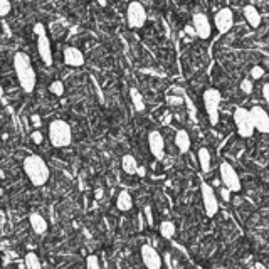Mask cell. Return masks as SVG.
I'll use <instances>...</instances> for the list:
<instances>
[{"instance_id":"cell-1","label":"cell","mask_w":269,"mask_h":269,"mask_svg":"<svg viewBox=\"0 0 269 269\" xmlns=\"http://www.w3.org/2000/svg\"><path fill=\"white\" fill-rule=\"evenodd\" d=\"M14 71H15V76H17V81H19V84H21L22 91L27 94L34 93L37 78H36V71H34V66H32V61H30V57L27 56V54L15 52Z\"/></svg>"},{"instance_id":"cell-2","label":"cell","mask_w":269,"mask_h":269,"mask_svg":"<svg viewBox=\"0 0 269 269\" xmlns=\"http://www.w3.org/2000/svg\"><path fill=\"white\" fill-rule=\"evenodd\" d=\"M22 168H24V174L27 175V179L30 180V183L36 187H42L49 182V167L45 163V160L39 155H27L24 161H22Z\"/></svg>"},{"instance_id":"cell-3","label":"cell","mask_w":269,"mask_h":269,"mask_svg":"<svg viewBox=\"0 0 269 269\" xmlns=\"http://www.w3.org/2000/svg\"><path fill=\"white\" fill-rule=\"evenodd\" d=\"M47 134L54 148H67L72 143V130L64 120L51 121Z\"/></svg>"},{"instance_id":"cell-4","label":"cell","mask_w":269,"mask_h":269,"mask_svg":"<svg viewBox=\"0 0 269 269\" xmlns=\"http://www.w3.org/2000/svg\"><path fill=\"white\" fill-rule=\"evenodd\" d=\"M202 98H203L205 113L207 116H209V123L215 126L219 123V118H221V114H219V111H221V101H222L221 91L215 90V88H209V90L203 91Z\"/></svg>"},{"instance_id":"cell-5","label":"cell","mask_w":269,"mask_h":269,"mask_svg":"<svg viewBox=\"0 0 269 269\" xmlns=\"http://www.w3.org/2000/svg\"><path fill=\"white\" fill-rule=\"evenodd\" d=\"M234 123H236V128L239 136L242 138H251L254 134V123L251 118V110H246V108H236L234 111Z\"/></svg>"},{"instance_id":"cell-6","label":"cell","mask_w":269,"mask_h":269,"mask_svg":"<svg viewBox=\"0 0 269 269\" xmlns=\"http://www.w3.org/2000/svg\"><path fill=\"white\" fill-rule=\"evenodd\" d=\"M126 21H128L130 29H141L147 24V10H145L143 3L141 2H133L128 3V9H126Z\"/></svg>"},{"instance_id":"cell-7","label":"cell","mask_w":269,"mask_h":269,"mask_svg":"<svg viewBox=\"0 0 269 269\" xmlns=\"http://www.w3.org/2000/svg\"><path fill=\"white\" fill-rule=\"evenodd\" d=\"M219 175H221L222 185L229 187L232 192H239L242 188L239 175H237L236 168H234L229 161H222L221 167H219Z\"/></svg>"},{"instance_id":"cell-8","label":"cell","mask_w":269,"mask_h":269,"mask_svg":"<svg viewBox=\"0 0 269 269\" xmlns=\"http://www.w3.org/2000/svg\"><path fill=\"white\" fill-rule=\"evenodd\" d=\"M201 192H202V202H203V209H205L207 217H215L219 212V201H217V195H215L214 187L207 182H202Z\"/></svg>"},{"instance_id":"cell-9","label":"cell","mask_w":269,"mask_h":269,"mask_svg":"<svg viewBox=\"0 0 269 269\" xmlns=\"http://www.w3.org/2000/svg\"><path fill=\"white\" fill-rule=\"evenodd\" d=\"M140 254H141V261H143V264L148 269H160L161 264H163V259H161V256L158 254V251L150 244L141 246Z\"/></svg>"},{"instance_id":"cell-10","label":"cell","mask_w":269,"mask_h":269,"mask_svg":"<svg viewBox=\"0 0 269 269\" xmlns=\"http://www.w3.org/2000/svg\"><path fill=\"white\" fill-rule=\"evenodd\" d=\"M214 24H215V29L219 30L221 34H225L232 29L234 25V14L229 7H224V9L217 10L214 15Z\"/></svg>"},{"instance_id":"cell-11","label":"cell","mask_w":269,"mask_h":269,"mask_svg":"<svg viewBox=\"0 0 269 269\" xmlns=\"http://www.w3.org/2000/svg\"><path fill=\"white\" fill-rule=\"evenodd\" d=\"M192 25L195 27V32H197V37H201L202 41L209 39L212 36V24H210L209 17L205 14H194L192 17Z\"/></svg>"},{"instance_id":"cell-12","label":"cell","mask_w":269,"mask_h":269,"mask_svg":"<svg viewBox=\"0 0 269 269\" xmlns=\"http://www.w3.org/2000/svg\"><path fill=\"white\" fill-rule=\"evenodd\" d=\"M148 148L157 160L165 158V140L163 136H161V133L157 132V130L148 133Z\"/></svg>"},{"instance_id":"cell-13","label":"cell","mask_w":269,"mask_h":269,"mask_svg":"<svg viewBox=\"0 0 269 269\" xmlns=\"http://www.w3.org/2000/svg\"><path fill=\"white\" fill-rule=\"evenodd\" d=\"M251 118H252V123H254V128L257 132L264 133V134L269 133V114L264 108H261V106L251 108Z\"/></svg>"},{"instance_id":"cell-14","label":"cell","mask_w":269,"mask_h":269,"mask_svg":"<svg viewBox=\"0 0 269 269\" xmlns=\"http://www.w3.org/2000/svg\"><path fill=\"white\" fill-rule=\"evenodd\" d=\"M37 52H39L42 63L45 66L52 64V49H51V41H49L47 34H41L37 36Z\"/></svg>"},{"instance_id":"cell-15","label":"cell","mask_w":269,"mask_h":269,"mask_svg":"<svg viewBox=\"0 0 269 269\" xmlns=\"http://www.w3.org/2000/svg\"><path fill=\"white\" fill-rule=\"evenodd\" d=\"M63 57H64V63L71 67H81L84 64V54L81 52V49L74 47V45L64 47Z\"/></svg>"},{"instance_id":"cell-16","label":"cell","mask_w":269,"mask_h":269,"mask_svg":"<svg viewBox=\"0 0 269 269\" xmlns=\"http://www.w3.org/2000/svg\"><path fill=\"white\" fill-rule=\"evenodd\" d=\"M29 224H30V227H32V230L37 234V236H42V234L47 232L49 224H47V221H45V219L42 217L41 214H37V212L30 214L29 215Z\"/></svg>"},{"instance_id":"cell-17","label":"cell","mask_w":269,"mask_h":269,"mask_svg":"<svg viewBox=\"0 0 269 269\" xmlns=\"http://www.w3.org/2000/svg\"><path fill=\"white\" fill-rule=\"evenodd\" d=\"M116 209L121 210V212H128V210L133 209V199L128 190H121L116 195Z\"/></svg>"},{"instance_id":"cell-18","label":"cell","mask_w":269,"mask_h":269,"mask_svg":"<svg viewBox=\"0 0 269 269\" xmlns=\"http://www.w3.org/2000/svg\"><path fill=\"white\" fill-rule=\"evenodd\" d=\"M242 14H244L246 21H247V24L251 27H259L261 25L263 17H261L259 10H257L254 5H246L244 10H242Z\"/></svg>"},{"instance_id":"cell-19","label":"cell","mask_w":269,"mask_h":269,"mask_svg":"<svg viewBox=\"0 0 269 269\" xmlns=\"http://www.w3.org/2000/svg\"><path fill=\"white\" fill-rule=\"evenodd\" d=\"M121 168H123V172H125V174L136 175L140 165H138V161H136V158H134L133 155L126 153V155H123V158H121Z\"/></svg>"},{"instance_id":"cell-20","label":"cell","mask_w":269,"mask_h":269,"mask_svg":"<svg viewBox=\"0 0 269 269\" xmlns=\"http://www.w3.org/2000/svg\"><path fill=\"white\" fill-rule=\"evenodd\" d=\"M175 145L177 148H179L180 153H187L188 150H190V136H188V133L185 130H179V132L175 133Z\"/></svg>"},{"instance_id":"cell-21","label":"cell","mask_w":269,"mask_h":269,"mask_svg":"<svg viewBox=\"0 0 269 269\" xmlns=\"http://www.w3.org/2000/svg\"><path fill=\"white\" fill-rule=\"evenodd\" d=\"M197 158H199V167L202 172H209L210 170V152L207 148H201L197 152Z\"/></svg>"},{"instance_id":"cell-22","label":"cell","mask_w":269,"mask_h":269,"mask_svg":"<svg viewBox=\"0 0 269 269\" xmlns=\"http://www.w3.org/2000/svg\"><path fill=\"white\" fill-rule=\"evenodd\" d=\"M130 99H132L133 106L136 111H145V99L136 88H130Z\"/></svg>"},{"instance_id":"cell-23","label":"cell","mask_w":269,"mask_h":269,"mask_svg":"<svg viewBox=\"0 0 269 269\" xmlns=\"http://www.w3.org/2000/svg\"><path fill=\"white\" fill-rule=\"evenodd\" d=\"M160 234H161V237H165V239H172V237L175 236V232H177V229H175V224L172 221H163L160 224Z\"/></svg>"},{"instance_id":"cell-24","label":"cell","mask_w":269,"mask_h":269,"mask_svg":"<svg viewBox=\"0 0 269 269\" xmlns=\"http://www.w3.org/2000/svg\"><path fill=\"white\" fill-rule=\"evenodd\" d=\"M24 264L27 269H41L42 268V263L36 252H27V256L24 257Z\"/></svg>"},{"instance_id":"cell-25","label":"cell","mask_w":269,"mask_h":269,"mask_svg":"<svg viewBox=\"0 0 269 269\" xmlns=\"http://www.w3.org/2000/svg\"><path fill=\"white\" fill-rule=\"evenodd\" d=\"M49 91H51V94H54V96H63L64 94L63 81H52V83L49 84Z\"/></svg>"},{"instance_id":"cell-26","label":"cell","mask_w":269,"mask_h":269,"mask_svg":"<svg viewBox=\"0 0 269 269\" xmlns=\"http://www.w3.org/2000/svg\"><path fill=\"white\" fill-rule=\"evenodd\" d=\"M86 268H90V269H99L101 268V263H99L98 256H94V254L88 256L86 257Z\"/></svg>"},{"instance_id":"cell-27","label":"cell","mask_w":269,"mask_h":269,"mask_svg":"<svg viewBox=\"0 0 269 269\" xmlns=\"http://www.w3.org/2000/svg\"><path fill=\"white\" fill-rule=\"evenodd\" d=\"M167 103L170 106H182L183 103H185V98H182V96H174V94H170L167 98Z\"/></svg>"},{"instance_id":"cell-28","label":"cell","mask_w":269,"mask_h":269,"mask_svg":"<svg viewBox=\"0 0 269 269\" xmlns=\"http://www.w3.org/2000/svg\"><path fill=\"white\" fill-rule=\"evenodd\" d=\"M10 9H12V5H10L9 0H0V15H2V17H7Z\"/></svg>"},{"instance_id":"cell-29","label":"cell","mask_w":269,"mask_h":269,"mask_svg":"<svg viewBox=\"0 0 269 269\" xmlns=\"http://www.w3.org/2000/svg\"><path fill=\"white\" fill-rule=\"evenodd\" d=\"M241 91L246 94H251L252 93V81L251 79H244L241 81Z\"/></svg>"},{"instance_id":"cell-30","label":"cell","mask_w":269,"mask_h":269,"mask_svg":"<svg viewBox=\"0 0 269 269\" xmlns=\"http://www.w3.org/2000/svg\"><path fill=\"white\" fill-rule=\"evenodd\" d=\"M143 215H145V219H147V224L152 227L153 224H155V221H153V212H152V207L150 205H145V209H143Z\"/></svg>"},{"instance_id":"cell-31","label":"cell","mask_w":269,"mask_h":269,"mask_svg":"<svg viewBox=\"0 0 269 269\" xmlns=\"http://www.w3.org/2000/svg\"><path fill=\"white\" fill-rule=\"evenodd\" d=\"M219 192H221V199H222V201H224V202H230V197H232V190H230L229 187L224 185Z\"/></svg>"},{"instance_id":"cell-32","label":"cell","mask_w":269,"mask_h":269,"mask_svg":"<svg viewBox=\"0 0 269 269\" xmlns=\"http://www.w3.org/2000/svg\"><path fill=\"white\" fill-rule=\"evenodd\" d=\"M264 76V69L261 66H254L251 69V78L252 79H261Z\"/></svg>"},{"instance_id":"cell-33","label":"cell","mask_w":269,"mask_h":269,"mask_svg":"<svg viewBox=\"0 0 269 269\" xmlns=\"http://www.w3.org/2000/svg\"><path fill=\"white\" fill-rule=\"evenodd\" d=\"M30 138H32V141H34L36 145H41L42 141H44V134H42L41 132H37V130H36V132H34L32 134H30Z\"/></svg>"},{"instance_id":"cell-34","label":"cell","mask_w":269,"mask_h":269,"mask_svg":"<svg viewBox=\"0 0 269 269\" xmlns=\"http://www.w3.org/2000/svg\"><path fill=\"white\" fill-rule=\"evenodd\" d=\"M34 34H36V36H41V34H47V30H45V25L42 24V22H37V24L34 25Z\"/></svg>"},{"instance_id":"cell-35","label":"cell","mask_w":269,"mask_h":269,"mask_svg":"<svg viewBox=\"0 0 269 269\" xmlns=\"http://www.w3.org/2000/svg\"><path fill=\"white\" fill-rule=\"evenodd\" d=\"M263 98H264V101H266L268 106H269V83H266L263 86Z\"/></svg>"},{"instance_id":"cell-36","label":"cell","mask_w":269,"mask_h":269,"mask_svg":"<svg viewBox=\"0 0 269 269\" xmlns=\"http://www.w3.org/2000/svg\"><path fill=\"white\" fill-rule=\"evenodd\" d=\"M163 261H165V264H167L168 268H174V263H172V254H170V252H165V254H163Z\"/></svg>"},{"instance_id":"cell-37","label":"cell","mask_w":269,"mask_h":269,"mask_svg":"<svg viewBox=\"0 0 269 269\" xmlns=\"http://www.w3.org/2000/svg\"><path fill=\"white\" fill-rule=\"evenodd\" d=\"M30 121H32L34 126H41V123H42L39 114H32V116H30Z\"/></svg>"},{"instance_id":"cell-38","label":"cell","mask_w":269,"mask_h":269,"mask_svg":"<svg viewBox=\"0 0 269 269\" xmlns=\"http://www.w3.org/2000/svg\"><path fill=\"white\" fill-rule=\"evenodd\" d=\"M138 175H140V177H145V168H143V167L138 168Z\"/></svg>"}]
</instances>
